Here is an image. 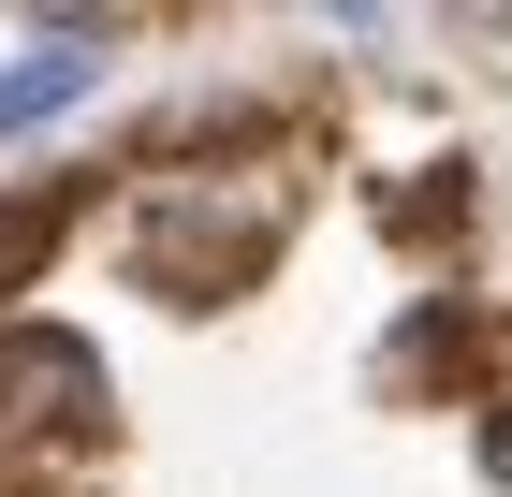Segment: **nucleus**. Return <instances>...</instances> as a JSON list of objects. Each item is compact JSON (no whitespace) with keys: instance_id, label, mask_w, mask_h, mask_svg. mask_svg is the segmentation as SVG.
Masks as SVG:
<instances>
[{"instance_id":"f257e3e1","label":"nucleus","mask_w":512,"mask_h":497,"mask_svg":"<svg viewBox=\"0 0 512 497\" xmlns=\"http://www.w3.org/2000/svg\"><path fill=\"white\" fill-rule=\"evenodd\" d=\"M74 88H103V30H30V59L0 74V132H44Z\"/></svg>"}]
</instances>
